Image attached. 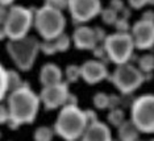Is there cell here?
Instances as JSON below:
<instances>
[{
	"mask_svg": "<svg viewBox=\"0 0 154 141\" xmlns=\"http://www.w3.org/2000/svg\"><path fill=\"white\" fill-rule=\"evenodd\" d=\"M13 2H15V0H0V4L5 5V7H9V5L13 4Z\"/></svg>",
	"mask_w": 154,
	"mask_h": 141,
	"instance_id": "40",
	"label": "cell"
},
{
	"mask_svg": "<svg viewBox=\"0 0 154 141\" xmlns=\"http://www.w3.org/2000/svg\"><path fill=\"white\" fill-rule=\"evenodd\" d=\"M150 141H154V139H152V140H150Z\"/></svg>",
	"mask_w": 154,
	"mask_h": 141,
	"instance_id": "44",
	"label": "cell"
},
{
	"mask_svg": "<svg viewBox=\"0 0 154 141\" xmlns=\"http://www.w3.org/2000/svg\"><path fill=\"white\" fill-rule=\"evenodd\" d=\"M63 82V71L58 65L53 62L45 63L40 70V83L45 86H51Z\"/></svg>",
	"mask_w": 154,
	"mask_h": 141,
	"instance_id": "15",
	"label": "cell"
},
{
	"mask_svg": "<svg viewBox=\"0 0 154 141\" xmlns=\"http://www.w3.org/2000/svg\"><path fill=\"white\" fill-rule=\"evenodd\" d=\"M117 131L120 141H137L140 139V131L131 120H125L117 128Z\"/></svg>",
	"mask_w": 154,
	"mask_h": 141,
	"instance_id": "16",
	"label": "cell"
},
{
	"mask_svg": "<svg viewBox=\"0 0 154 141\" xmlns=\"http://www.w3.org/2000/svg\"><path fill=\"white\" fill-rule=\"evenodd\" d=\"M128 4L133 9H141L148 4H154V0H128Z\"/></svg>",
	"mask_w": 154,
	"mask_h": 141,
	"instance_id": "30",
	"label": "cell"
},
{
	"mask_svg": "<svg viewBox=\"0 0 154 141\" xmlns=\"http://www.w3.org/2000/svg\"><path fill=\"white\" fill-rule=\"evenodd\" d=\"M44 5H48L53 9L63 12L65 9H67V0H45Z\"/></svg>",
	"mask_w": 154,
	"mask_h": 141,
	"instance_id": "28",
	"label": "cell"
},
{
	"mask_svg": "<svg viewBox=\"0 0 154 141\" xmlns=\"http://www.w3.org/2000/svg\"><path fill=\"white\" fill-rule=\"evenodd\" d=\"M66 104H71V105H78V99L74 94H69V98H67V103Z\"/></svg>",
	"mask_w": 154,
	"mask_h": 141,
	"instance_id": "38",
	"label": "cell"
},
{
	"mask_svg": "<svg viewBox=\"0 0 154 141\" xmlns=\"http://www.w3.org/2000/svg\"><path fill=\"white\" fill-rule=\"evenodd\" d=\"M9 120V112H8V107L7 104H3L0 102V125L7 124Z\"/></svg>",
	"mask_w": 154,
	"mask_h": 141,
	"instance_id": "31",
	"label": "cell"
},
{
	"mask_svg": "<svg viewBox=\"0 0 154 141\" xmlns=\"http://www.w3.org/2000/svg\"><path fill=\"white\" fill-rule=\"evenodd\" d=\"M8 70L0 63V102H3L7 98V95L9 92L8 89Z\"/></svg>",
	"mask_w": 154,
	"mask_h": 141,
	"instance_id": "21",
	"label": "cell"
},
{
	"mask_svg": "<svg viewBox=\"0 0 154 141\" xmlns=\"http://www.w3.org/2000/svg\"><path fill=\"white\" fill-rule=\"evenodd\" d=\"M92 103L97 110H107L109 107V95L106 92H96L92 98Z\"/></svg>",
	"mask_w": 154,
	"mask_h": 141,
	"instance_id": "23",
	"label": "cell"
},
{
	"mask_svg": "<svg viewBox=\"0 0 154 141\" xmlns=\"http://www.w3.org/2000/svg\"><path fill=\"white\" fill-rule=\"evenodd\" d=\"M71 41L74 46L79 50H94V48L97 45L94 28H90L85 24L79 25L74 30Z\"/></svg>",
	"mask_w": 154,
	"mask_h": 141,
	"instance_id": "13",
	"label": "cell"
},
{
	"mask_svg": "<svg viewBox=\"0 0 154 141\" xmlns=\"http://www.w3.org/2000/svg\"><path fill=\"white\" fill-rule=\"evenodd\" d=\"M137 141H142V140H140V139H138V140H137Z\"/></svg>",
	"mask_w": 154,
	"mask_h": 141,
	"instance_id": "43",
	"label": "cell"
},
{
	"mask_svg": "<svg viewBox=\"0 0 154 141\" xmlns=\"http://www.w3.org/2000/svg\"><path fill=\"white\" fill-rule=\"evenodd\" d=\"M67 9L75 24L83 25L101 12L100 0H67Z\"/></svg>",
	"mask_w": 154,
	"mask_h": 141,
	"instance_id": "9",
	"label": "cell"
},
{
	"mask_svg": "<svg viewBox=\"0 0 154 141\" xmlns=\"http://www.w3.org/2000/svg\"><path fill=\"white\" fill-rule=\"evenodd\" d=\"M115 29H116V32H119V33H129V30H131V24H129V21L127 17H119V19L116 20V23L113 24Z\"/></svg>",
	"mask_w": 154,
	"mask_h": 141,
	"instance_id": "27",
	"label": "cell"
},
{
	"mask_svg": "<svg viewBox=\"0 0 154 141\" xmlns=\"http://www.w3.org/2000/svg\"><path fill=\"white\" fill-rule=\"evenodd\" d=\"M106 49L108 61L115 63L116 66L128 63L132 59L134 52V42L131 33H112L108 34L103 42Z\"/></svg>",
	"mask_w": 154,
	"mask_h": 141,
	"instance_id": "7",
	"label": "cell"
},
{
	"mask_svg": "<svg viewBox=\"0 0 154 141\" xmlns=\"http://www.w3.org/2000/svg\"><path fill=\"white\" fill-rule=\"evenodd\" d=\"M69 87L66 82H61L57 84L42 87L40 92V100L41 104L45 107V110L53 111L62 108L67 103L69 98Z\"/></svg>",
	"mask_w": 154,
	"mask_h": 141,
	"instance_id": "10",
	"label": "cell"
},
{
	"mask_svg": "<svg viewBox=\"0 0 154 141\" xmlns=\"http://www.w3.org/2000/svg\"><path fill=\"white\" fill-rule=\"evenodd\" d=\"M131 36L134 42V48L138 50H149L154 46V23L146 20H138L131 28Z\"/></svg>",
	"mask_w": 154,
	"mask_h": 141,
	"instance_id": "11",
	"label": "cell"
},
{
	"mask_svg": "<svg viewBox=\"0 0 154 141\" xmlns=\"http://www.w3.org/2000/svg\"><path fill=\"white\" fill-rule=\"evenodd\" d=\"M7 38V34H5V30H4V28H3V25H0V41H3V40H5Z\"/></svg>",
	"mask_w": 154,
	"mask_h": 141,
	"instance_id": "39",
	"label": "cell"
},
{
	"mask_svg": "<svg viewBox=\"0 0 154 141\" xmlns=\"http://www.w3.org/2000/svg\"><path fill=\"white\" fill-rule=\"evenodd\" d=\"M5 49L20 71H29L34 66L40 53V41L34 36L28 34L20 40H8Z\"/></svg>",
	"mask_w": 154,
	"mask_h": 141,
	"instance_id": "3",
	"label": "cell"
},
{
	"mask_svg": "<svg viewBox=\"0 0 154 141\" xmlns=\"http://www.w3.org/2000/svg\"><path fill=\"white\" fill-rule=\"evenodd\" d=\"M138 66L137 67L141 70V71L145 74H152V71L154 70V54H143L138 58Z\"/></svg>",
	"mask_w": 154,
	"mask_h": 141,
	"instance_id": "18",
	"label": "cell"
},
{
	"mask_svg": "<svg viewBox=\"0 0 154 141\" xmlns=\"http://www.w3.org/2000/svg\"><path fill=\"white\" fill-rule=\"evenodd\" d=\"M112 132L111 128L106 123L95 121L92 124H88L83 133L80 141H112Z\"/></svg>",
	"mask_w": 154,
	"mask_h": 141,
	"instance_id": "14",
	"label": "cell"
},
{
	"mask_svg": "<svg viewBox=\"0 0 154 141\" xmlns=\"http://www.w3.org/2000/svg\"><path fill=\"white\" fill-rule=\"evenodd\" d=\"M54 135H55L54 128L48 125H41L34 131L33 140L34 141H53Z\"/></svg>",
	"mask_w": 154,
	"mask_h": 141,
	"instance_id": "17",
	"label": "cell"
},
{
	"mask_svg": "<svg viewBox=\"0 0 154 141\" xmlns=\"http://www.w3.org/2000/svg\"><path fill=\"white\" fill-rule=\"evenodd\" d=\"M7 13H8V8H7L5 5L0 4V25H3V24H4Z\"/></svg>",
	"mask_w": 154,
	"mask_h": 141,
	"instance_id": "36",
	"label": "cell"
},
{
	"mask_svg": "<svg viewBox=\"0 0 154 141\" xmlns=\"http://www.w3.org/2000/svg\"><path fill=\"white\" fill-rule=\"evenodd\" d=\"M112 141H120V140H119V139H117V140H112Z\"/></svg>",
	"mask_w": 154,
	"mask_h": 141,
	"instance_id": "41",
	"label": "cell"
},
{
	"mask_svg": "<svg viewBox=\"0 0 154 141\" xmlns=\"http://www.w3.org/2000/svg\"><path fill=\"white\" fill-rule=\"evenodd\" d=\"M142 20L153 21V23H154V12H153V11H146V12L142 15Z\"/></svg>",
	"mask_w": 154,
	"mask_h": 141,
	"instance_id": "37",
	"label": "cell"
},
{
	"mask_svg": "<svg viewBox=\"0 0 154 141\" xmlns=\"http://www.w3.org/2000/svg\"><path fill=\"white\" fill-rule=\"evenodd\" d=\"M107 120H108V124H109V125L119 128V127H120L122 123L125 121L124 111L120 110V108H113V110H111L109 114H108Z\"/></svg>",
	"mask_w": 154,
	"mask_h": 141,
	"instance_id": "19",
	"label": "cell"
},
{
	"mask_svg": "<svg viewBox=\"0 0 154 141\" xmlns=\"http://www.w3.org/2000/svg\"><path fill=\"white\" fill-rule=\"evenodd\" d=\"M7 107L9 112L8 127L19 129L24 124H32L36 120L41 107L40 95H37L29 86L24 83L21 87L11 91L7 95Z\"/></svg>",
	"mask_w": 154,
	"mask_h": 141,
	"instance_id": "1",
	"label": "cell"
},
{
	"mask_svg": "<svg viewBox=\"0 0 154 141\" xmlns=\"http://www.w3.org/2000/svg\"><path fill=\"white\" fill-rule=\"evenodd\" d=\"M40 53H44L46 55H54L55 53H58L54 40H44L40 42Z\"/></svg>",
	"mask_w": 154,
	"mask_h": 141,
	"instance_id": "26",
	"label": "cell"
},
{
	"mask_svg": "<svg viewBox=\"0 0 154 141\" xmlns=\"http://www.w3.org/2000/svg\"><path fill=\"white\" fill-rule=\"evenodd\" d=\"M82 79L87 84H97L101 80L108 79L109 71H108L107 63L99 59H88L80 66Z\"/></svg>",
	"mask_w": 154,
	"mask_h": 141,
	"instance_id": "12",
	"label": "cell"
},
{
	"mask_svg": "<svg viewBox=\"0 0 154 141\" xmlns=\"http://www.w3.org/2000/svg\"><path fill=\"white\" fill-rule=\"evenodd\" d=\"M85 115H86L87 124H92V123L97 121V115H96L95 111H92V110H85Z\"/></svg>",
	"mask_w": 154,
	"mask_h": 141,
	"instance_id": "33",
	"label": "cell"
},
{
	"mask_svg": "<svg viewBox=\"0 0 154 141\" xmlns=\"http://www.w3.org/2000/svg\"><path fill=\"white\" fill-rule=\"evenodd\" d=\"M94 32H95V37H96V41H97V44H103L104 40H106V37H107V34H106V30L103 29V28H100V27H96V28H94Z\"/></svg>",
	"mask_w": 154,
	"mask_h": 141,
	"instance_id": "32",
	"label": "cell"
},
{
	"mask_svg": "<svg viewBox=\"0 0 154 141\" xmlns=\"http://www.w3.org/2000/svg\"><path fill=\"white\" fill-rule=\"evenodd\" d=\"M63 77L66 78V83H76L82 78V73H80V66L78 65H69L66 67Z\"/></svg>",
	"mask_w": 154,
	"mask_h": 141,
	"instance_id": "20",
	"label": "cell"
},
{
	"mask_svg": "<svg viewBox=\"0 0 154 141\" xmlns=\"http://www.w3.org/2000/svg\"><path fill=\"white\" fill-rule=\"evenodd\" d=\"M7 77H8V89H9V92L16 89H19V87H21L24 83V80L21 79V77H20V74L16 71V70H8V74H7Z\"/></svg>",
	"mask_w": 154,
	"mask_h": 141,
	"instance_id": "22",
	"label": "cell"
},
{
	"mask_svg": "<svg viewBox=\"0 0 154 141\" xmlns=\"http://www.w3.org/2000/svg\"><path fill=\"white\" fill-rule=\"evenodd\" d=\"M94 55H95V59H99V61H103V62H108V57H107V53H106V49H104L103 44H97L95 48H94Z\"/></svg>",
	"mask_w": 154,
	"mask_h": 141,
	"instance_id": "29",
	"label": "cell"
},
{
	"mask_svg": "<svg viewBox=\"0 0 154 141\" xmlns=\"http://www.w3.org/2000/svg\"><path fill=\"white\" fill-rule=\"evenodd\" d=\"M34 11L23 5H11L3 28L8 40H20L29 34L33 27Z\"/></svg>",
	"mask_w": 154,
	"mask_h": 141,
	"instance_id": "5",
	"label": "cell"
},
{
	"mask_svg": "<svg viewBox=\"0 0 154 141\" xmlns=\"http://www.w3.org/2000/svg\"><path fill=\"white\" fill-rule=\"evenodd\" d=\"M140 133L154 135V95L145 94L131 104V119Z\"/></svg>",
	"mask_w": 154,
	"mask_h": 141,
	"instance_id": "6",
	"label": "cell"
},
{
	"mask_svg": "<svg viewBox=\"0 0 154 141\" xmlns=\"http://www.w3.org/2000/svg\"><path fill=\"white\" fill-rule=\"evenodd\" d=\"M109 7L112 9H115L116 12H121L122 9L125 8L124 7V3H122V0H111V3H109Z\"/></svg>",
	"mask_w": 154,
	"mask_h": 141,
	"instance_id": "34",
	"label": "cell"
},
{
	"mask_svg": "<svg viewBox=\"0 0 154 141\" xmlns=\"http://www.w3.org/2000/svg\"><path fill=\"white\" fill-rule=\"evenodd\" d=\"M87 125L85 110H80L78 105L65 104L59 110L53 128L55 135L65 141H79Z\"/></svg>",
	"mask_w": 154,
	"mask_h": 141,
	"instance_id": "2",
	"label": "cell"
},
{
	"mask_svg": "<svg viewBox=\"0 0 154 141\" xmlns=\"http://www.w3.org/2000/svg\"><path fill=\"white\" fill-rule=\"evenodd\" d=\"M0 137H2V132H0Z\"/></svg>",
	"mask_w": 154,
	"mask_h": 141,
	"instance_id": "42",
	"label": "cell"
},
{
	"mask_svg": "<svg viewBox=\"0 0 154 141\" xmlns=\"http://www.w3.org/2000/svg\"><path fill=\"white\" fill-rule=\"evenodd\" d=\"M33 27L42 40H54L59 34L65 33L66 17L61 11L42 5L34 11Z\"/></svg>",
	"mask_w": 154,
	"mask_h": 141,
	"instance_id": "4",
	"label": "cell"
},
{
	"mask_svg": "<svg viewBox=\"0 0 154 141\" xmlns=\"http://www.w3.org/2000/svg\"><path fill=\"white\" fill-rule=\"evenodd\" d=\"M54 42H55V48H57V52L58 53H65L69 50L70 45H71V38H70L66 33H62L59 34L57 38H54Z\"/></svg>",
	"mask_w": 154,
	"mask_h": 141,
	"instance_id": "24",
	"label": "cell"
},
{
	"mask_svg": "<svg viewBox=\"0 0 154 141\" xmlns=\"http://www.w3.org/2000/svg\"><path fill=\"white\" fill-rule=\"evenodd\" d=\"M108 79L122 95H131L145 82V74L137 66L128 62L116 66L113 73L109 74Z\"/></svg>",
	"mask_w": 154,
	"mask_h": 141,
	"instance_id": "8",
	"label": "cell"
},
{
	"mask_svg": "<svg viewBox=\"0 0 154 141\" xmlns=\"http://www.w3.org/2000/svg\"><path fill=\"white\" fill-rule=\"evenodd\" d=\"M100 16H101V20H103L107 25H113V24L116 23V20L119 19V13L115 9H112L111 7L101 9Z\"/></svg>",
	"mask_w": 154,
	"mask_h": 141,
	"instance_id": "25",
	"label": "cell"
},
{
	"mask_svg": "<svg viewBox=\"0 0 154 141\" xmlns=\"http://www.w3.org/2000/svg\"><path fill=\"white\" fill-rule=\"evenodd\" d=\"M120 96H117V95H109V107L111 110H113V108H119V105H120Z\"/></svg>",
	"mask_w": 154,
	"mask_h": 141,
	"instance_id": "35",
	"label": "cell"
}]
</instances>
